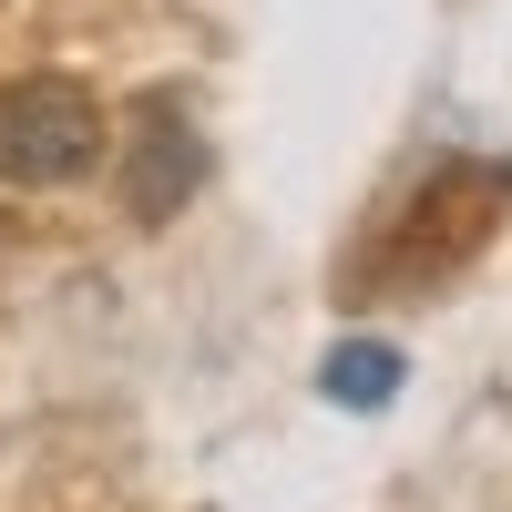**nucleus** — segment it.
Masks as SVG:
<instances>
[{
    "mask_svg": "<svg viewBox=\"0 0 512 512\" xmlns=\"http://www.w3.org/2000/svg\"><path fill=\"white\" fill-rule=\"evenodd\" d=\"M103 164V93L72 72H31L0 93V185H82Z\"/></svg>",
    "mask_w": 512,
    "mask_h": 512,
    "instance_id": "f257e3e1",
    "label": "nucleus"
},
{
    "mask_svg": "<svg viewBox=\"0 0 512 512\" xmlns=\"http://www.w3.org/2000/svg\"><path fill=\"white\" fill-rule=\"evenodd\" d=\"M502 205H512V164H441V175H420V205H410L420 267H461L492 236Z\"/></svg>",
    "mask_w": 512,
    "mask_h": 512,
    "instance_id": "f03ea898",
    "label": "nucleus"
},
{
    "mask_svg": "<svg viewBox=\"0 0 512 512\" xmlns=\"http://www.w3.org/2000/svg\"><path fill=\"white\" fill-rule=\"evenodd\" d=\"M195 185H205V144H195V123H185L175 103H144L134 185H123V205H134L144 226H164V216H185V205H195Z\"/></svg>",
    "mask_w": 512,
    "mask_h": 512,
    "instance_id": "7ed1b4c3",
    "label": "nucleus"
},
{
    "mask_svg": "<svg viewBox=\"0 0 512 512\" xmlns=\"http://www.w3.org/2000/svg\"><path fill=\"white\" fill-rule=\"evenodd\" d=\"M400 349L390 338H338V349L318 359V400H338V410H390L400 400Z\"/></svg>",
    "mask_w": 512,
    "mask_h": 512,
    "instance_id": "20e7f679",
    "label": "nucleus"
}]
</instances>
